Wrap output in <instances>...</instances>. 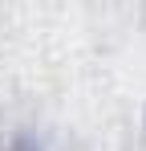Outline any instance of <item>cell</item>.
I'll return each mask as SVG.
<instances>
[{
	"label": "cell",
	"instance_id": "cell-1",
	"mask_svg": "<svg viewBox=\"0 0 146 151\" xmlns=\"http://www.w3.org/2000/svg\"><path fill=\"white\" fill-rule=\"evenodd\" d=\"M12 151H37V147H28V143H16V147H12Z\"/></svg>",
	"mask_w": 146,
	"mask_h": 151
}]
</instances>
